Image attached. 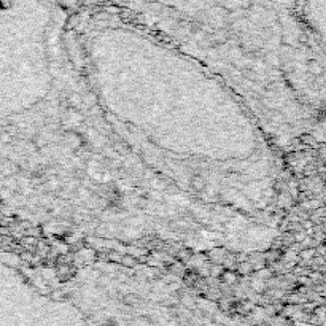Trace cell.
Segmentation results:
<instances>
[{
    "label": "cell",
    "mask_w": 326,
    "mask_h": 326,
    "mask_svg": "<svg viewBox=\"0 0 326 326\" xmlns=\"http://www.w3.org/2000/svg\"><path fill=\"white\" fill-rule=\"evenodd\" d=\"M161 21L196 26H270L288 21L291 0H115Z\"/></svg>",
    "instance_id": "6da1fadb"
}]
</instances>
